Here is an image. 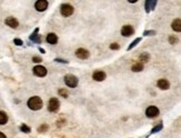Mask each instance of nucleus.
Listing matches in <instances>:
<instances>
[{
    "label": "nucleus",
    "instance_id": "nucleus-1",
    "mask_svg": "<svg viewBox=\"0 0 181 138\" xmlns=\"http://www.w3.org/2000/svg\"><path fill=\"white\" fill-rule=\"evenodd\" d=\"M27 105L32 110H39L40 108L43 107V100L38 96H34V97H32L28 100Z\"/></svg>",
    "mask_w": 181,
    "mask_h": 138
},
{
    "label": "nucleus",
    "instance_id": "nucleus-2",
    "mask_svg": "<svg viewBox=\"0 0 181 138\" xmlns=\"http://www.w3.org/2000/svg\"><path fill=\"white\" fill-rule=\"evenodd\" d=\"M64 81H65V85L69 88H75L78 85V79L74 75H66L64 77Z\"/></svg>",
    "mask_w": 181,
    "mask_h": 138
},
{
    "label": "nucleus",
    "instance_id": "nucleus-3",
    "mask_svg": "<svg viewBox=\"0 0 181 138\" xmlns=\"http://www.w3.org/2000/svg\"><path fill=\"white\" fill-rule=\"evenodd\" d=\"M73 12H74L73 6H71V4H62V7H60V13H62L64 17H69L71 15H73Z\"/></svg>",
    "mask_w": 181,
    "mask_h": 138
},
{
    "label": "nucleus",
    "instance_id": "nucleus-4",
    "mask_svg": "<svg viewBox=\"0 0 181 138\" xmlns=\"http://www.w3.org/2000/svg\"><path fill=\"white\" fill-rule=\"evenodd\" d=\"M59 109V100L57 98H51L48 101V110L55 113Z\"/></svg>",
    "mask_w": 181,
    "mask_h": 138
},
{
    "label": "nucleus",
    "instance_id": "nucleus-5",
    "mask_svg": "<svg viewBox=\"0 0 181 138\" xmlns=\"http://www.w3.org/2000/svg\"><path fill=\"white\" fill-rule=\"evenodd\" d=\"M159 114H160V110H159L158 107H155V106L148 107L146 110V115L149 117V118H154V117H157Z\"/></svg>",
    "mask_w": 181,
    "mask_h": 138
},
{
    "label": "nucleus",
    "instance_id": "nucleus-6",
    "mask_svg": "<svg viewBox=\"0 0 181 138\" xmlns=\"http://www.w3.org/2000/svg\"><path fill=\"white\" fill-rule=\"evenodd\" d=\"M48 7V1L47 0H38L36 1L35 8L37 11H45Z\"/></svg>",
    "mask_w": 181,
    "mask_h": 138
},
{
    "label": "nucleus",
    "instance_id": "nucleus-7",
    "mask_svg": "<svg viewBox=\"0 0 181 138\" xmlns=\"http://www.w3.org/2000/svg\"><path fill=\"white\" fill-rule=\"evenodd\" d=\"M32 71H34V74L37 77H44V76L47 75V69L44 67V66H35Z\"/></svg>",
    "mask_w": 181,
    "mask_h": 138
},
{
    "label": "nucleus",
    "instance_id": "nucleus-8",
    "mask_svg": "<svg viewBox=\"0 0 181 138\" xmlns=\"http://www.w3.org/2000/svg\"><path fill=\"white\" fill-rule=\"evenodd\" d=\"M75 55H76V57L79 58V59H87V58L90 57V52H88V50L84 49V48H79V49L76 50Z\"/></svg>",
    "mask_w": 181,
    "mask_h": 138
},
{
    "label": "nucleus",
    "instance_id": "nucleus-9",
    "mask_svg": "<svg viewBox=\"0 0 181 138\" xmlns=\"http://www.w3.org/2000/svg\"><path fill=\"white\" fill-rule=\"evenodd\" d=\"M121 34H122V36H124V37H130V36H132L134 34L133 27L130 26V25H126V26L122 27V29H121Z\"/></svg>",
    "mask_w": 181,
    "mask_h": 138
},
{
    "label": "nucleus",
    "instance_id": "nucleus-10",
    "mask_svg": "<svg viewBox=\"0 0 181 138\" xmlns=\"http://www.w3.org/2000/svg\"><path fill=\"white\" fill-rule=\"evenodd\" d=\"M105 78H106V74L102 70H97L93 74V79L96 81H103Z\"/></svg>",
    "mask_w": 181,
    "mask_h": 138
},
{
    "label": "nucleus",
    "instance_id": "nucleus-11",
    "mask_svg": "<svg viewBox=\"0 0 181 138\" xmlns=\"http://www.w3.org/2000/svg\"><path fill=\"white\" fill-rule=\"evenodd\" d=\"M6 25L9 26L10 28H17L19 26V22H18V20L16 18H14V17H8L7 19H6Z\"/></svg>",
    "mask_w": 181,
    "mask_h": 138
},
{
    "label": "nucleus",
    "instance_id": "nucleus-12",
    "mask_svg": "<svg viewBox=\"0 0 181 138\" xmlns=\"http://www.w3.org/2000/svg\"><path fill=\"white\" fill-rule=\"evenodd\" d=\"M158 87L162 90H167L170 88V83L167 79H159L158 80Z\"/></svg>",
    "mask_w": 181,
    "mask_h": 138
},
{
    "label": "nucleus",
    "instance_id": "nucleus-13",
    "mask_svg": "<svg viewBox=\"0 0 181 138\" xmlns=\"http://www.w3.org/2000/svg\"><path fill=\"white\" fill-rule=\"evenodd\" d=\"M46 41H47L48 43H51V45H56L57 43V41H58V37H57V35H55V34H48L47 37H46Z\"/></svg>",
    "mask_w": 181,
    "mask_h": 138
},
{
    "label": "nucleus",
    "instance_id": "nucleus-14",
    "mask_svg": "<svg viewBox=\"0 0 181 138\" xmlns=\"http://www.w3.org/2000/svg\"><path fill=\"white\" fill-rule=\"evenodd\" d=\"M171 26H172V29L174 31H177V32L181 31V20L179 19V18H177L176 20H173Z\"/></svg>",
    "mask_w": 181,
    "mask_h": 138
},
{
    "label": "nucleus",
    "instance_id": "nucleus-15",
    "mask_svg": "<svg viewBox=\"0 0 181 138\" xmlns=\"http://www.w3.org/2000/svg\"><path fill=\"white\" fill-rule=\"evenodd\" d=\"M38 28L37 29H35V32L32 34V36H30V40H32L34 43H41V38H40L39 36H38Z\"/></svg>",
    "mask_w": 181,
    "mask_h": 138
},
{
    "label": "nucleus",
    "instance_id": "nucleus-16",
    "mask_svg": "<svg viewBox=\"0 0 181 138\" xmlns=\"http://www.w3.org/2000/svg\"><path fill=\"white\" fill-rule=\"evenodd\" d=\"M8 122V116L5 111H0V125H5Z\"/></svg>",
    "mask_w": 181,
    "mask_h": 138
},
{
    "label": "nucleus",
    "instance_id": "nucleus-17",
    "mask_svg": "<svg viewBox=\"0 0 181 138\" xmlns=\"http://www.w3.org/2000/svg\"><path fill=\"white\" fill-rule=\"evenodd\" d=\"M132 70H133L134 72H139V71H142V70H143V63H134L133 66H132Z\"/></svg>",
    "mask_w": 181,
    "mask_h": 138
},
{
    "label": "nucleus",
    "instance_id": "nucleus-18",
    "mask_svg": "<svg viewBox=\"0 0 181 138\" xmlns=\"http://www.w3.org/2000/svg\"><path fill=\"white\" fill-rule=\"evenodd\" d=\"M157 4V1H146V12H149L150 11V7H151V9H153L154 8V6Z\"/></svg>",
    "mask_w": 181,
    "mask_h": 138
},
{
    "label": "nucleus",
    "instance_id": "nucleus-19",
    "mask_svg": "<svg viewBox=\"0 0 181 138\" xmlns=\"http://www.w3.org/2000/svg\"><path fill=\"white\" fill-rule=\"evenodd\" d=\"M140 59L143 61V63H146V61H149V59H150V56L146 54V52H144V54H142L141 55V57H140Z\"/></svg>",
    "mask_w": 181,
    "mask_h": 138
},
{
    "label": "nucleus",
    "instance_id": "nucleus-20",
    "mask_svg": "<svg viewBox=\"0 0 181 138\" xmlns=\"http://www.w3.org/2000/svg\"><path fill=\"white\" fill-rule=\"evenodd\" d=\"M20 130H21V131H24V133H26V134L30 133V128H29L28 126H26L25 124H23V125L20 126Z\"/></svg>",
    "mask_w": 181,
    "mask_h": 138
},
{
    "label": "nucleus",
    "instance_id": "nucleus-21",
    "mask_svg": "<svg viewBox=\"0 0 181 138\" xmlns=\"http://www.w3.org/2000/svg\"><path fill=\"white\" fill-rule=\"evenodd\" d=\"M140 41H141V38H137V39H135V40L133 41V43H132V45H130V46H129V48H127V50H130V49H132L133 47H135V46H137V45H138V43H140Z\"/></svg>",
    "mask_w": 181,
    "mask_h": 138
},
{
    "label": "nucleus",
    "instance_id": "nucleus-22",
    "mask_svg": "<svg viewBox=\"0 0 181 138\" xmlns=\"http://www.w3.org/2000/svg\"><path fill=\"white\" fill-rule=\"evenodd\" d=\"M58 94L60 96H63V97H65V98H67L68 97V94H67V91L65 90V89H59L58 90Z\"/></svg>",
    "mask_w": 181,
    "mask_h": 138
},
{
    "label": "nucleus",
    "instance_id": "nucleus-23",
    "mask_svg": "<svg viewBox=\"0 0 181 138\" xmlns=\"http://www.w3.org/2000/svg\"><path fill=\"white\" fill-rule=\"evenodd\" d=\"M32 61H34V63H41V61H43V59H41V58H40V57H37V56H35V57H32Z\"/></svg>",
    "mask_w": 181,
    "mask_h": 138
},
{
    "label": "nucleus",
    "instance_id": "nucleus-24",
    "mask_svg": "<svg viewBox=\"0 0 181 138\" xmlns=\"http://www.w3.org/2000/svg\"><path fill=\"white\" fill-rule=\"evenodd\" d=\"M110 48L111 49H113V50H118V49H120V46H118V43H112V45H111L110 46Z\"/></svg>",
    "mask_w": 181,
    "mask_h": 138
},
{
    "label": "nucleus",
    "instance_id": "nucleus-25",
    "mask_svg": "<svg viewBox=\"0 0 181 138\" xmlns=\"http://www.w3.org/2000/svg\"><path fill=\"white\" fill-rule=\"evenodd\" d=\"M47 125H44V126H41V127H39V128H38V131H41V133H43V131H45V130H47Z\"/></svg>",
    "mask_w": 181,
    "mask_h": 138
},
{
    "label": "nucleus",
    "instance_id": "nucleus-26",
    "mask_svg": "<svg viewBox=\"0 0 181 138\" xmlns=\"http://www.w3.org/2000/svg\"><path fill=\"white\" fill-rule=\"evenodd\" d=\"M14 43H16L17 46H21V45H23V41H21L20 39H17V38H16L15 40H14Z\"/></svg>",
    "mask_w": 181,
    "mask_h": 138
},
{
    "label": "nucleus",
    "instance_id": "nucleus-27",
    "mask_svg": "<svg viewBox=\"0 0 181 138\" xmlns=\"http://www.w3.org/2000/svg\"><path fill=\"white\" fill-rule=\"evenodd\" d=\"M162 128V124H160L159 126H157V127H154L153 128V130H152V133H155V131H158V130H160Z\"/></svg>",
    "mask_w": 181,
    "mask_h": 138
},
{
    "label": "nucleus",
    "instance_id": "nucleus-28",
    "mask_svg": "<svg viewBox=\"0 0 181 138\" xmlns=\"http://www.w3.org/2000/svg\"><path fill=\"white\" fill-rule=\"evenodd\" d=\"M144 35L146 36H153V35H155V31H146L144 32Z\"/></svg>",
    "mask_w": 181,
    "mask_h": 138
},
{
    "label": "nucleus",
    "instance_id": "nucleus-29",
    "mask_svg": "<svg viewBox=\"0 0 181 138\" xmlns=\"http://www.w3.org/2000/svg\"><path fill=\"white\" fill-rule=\"evenodd\" d=\"M56 61H58V63H68V61H67V60H63V59H58V58H57V59H55Z\"/></svg>",
    "mask_w": 181,
    "mask_h": 138
},
{
    "label": "nucleus",
    "instance_id": "nucleus-30",
    "mask_svg": "<svg viewBox=\"0 0 181 138\" xmlns=\"http://www.w3.org/2000/svg\"><path fill=\"white\" fill-rule=\"evenodd\" d=\"M170 43H177V39L176 38H173V37H170Z\"/></svg>",
    "mask_w": 181,
    "mask_h": 138
},
{
    "label": "nucleus",
    "instance_id": "nucleus-31",
    "mask_svg": "<svg viewBox=\"0 0 181 138\" xmlns=\"http://www.w3.org/2000/svg\"><path fill=\"white\" fill-rule=\"evenodd\" d=\"M0 138H7V137H6V135H5L4 133L0 131Z\"/></svg>",
    "mask_w": 181,
    "mask_h": 138
}]
</instances>
